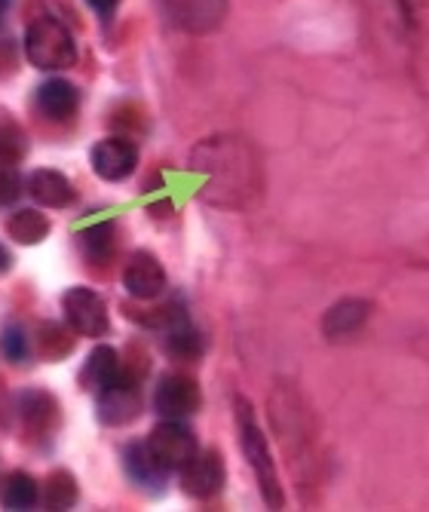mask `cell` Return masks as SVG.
I'll use <instances>...</instances> for the list:
<instances>
[{
  "label": "cell",
  "instance_id": "obj_20",
  "mask_svg": "<svg viewBox=\"0 0 429 512\" xmlns=\"http://www.w3.org/2000/svg\"><path fill=\"white\" fill-rule=\"evenodd\" d=\"M43 506L46 509H71L77 503V482L68 470H56L50 473L43 485Z\"/></svg>",
  "mask_w": 429,
  "mask_h": 512
},
{
  "label": "cell",
  "instance_id": "obj_12",
  "mask_svg": "<svg viewBox=\"0 0 429 512\" xmlns=\"http://www.w3.org/2000/svg\"><path fill=\"white\" fill-rule=\"evenodd\" d=\"M123 463H126V473L129 479L145 488V491H163L166 488V476L169 470H163L157 457L151 454L148 442H132L126 451H123Z\"/></svg>",
  "mask_w": 429,
  "mask_h": 512
},
{
  "label": "cell",
  "instance_id": "obj_9",
  "mask_svg": "<svg viewBox=\"0 0 429 512\" xmlns=\"http://www.w3.org/2000/svg\"><path fill=\"white\" fill-rule=\"evenodd\" d=\"M123 286L132 298L151 301L166 289V270L151 252H135L123 267Z\"/></svg>",
  "mask_w": 429,
  "mask_h": 512
},
{
  "label": "cell",
  "instance_id": "obj_21",
  "mask_svg": "<svg viewBox=\"0 0 429 512\" xmlns=\"http://www.w3.org/2000/svg\"><path fill=\"white\" fill-rule=\"evenodd\" d=\"M28 157V135L16 120H0V166H19Z\"/></svg>",
  "mask_w": 429,
  "mask_h": 512
},
{
  "label": "cell",
  "instance_id": "obj_26",
  "mask_svg": "<svg viewBox=\"0 0 429 512\" xmlns=\"http://www.w3.org/2000/svg\"><path fill=\"white\" fill-rule=\"evenodd\" d=\"M86 4L95 10V13H102V16H111L114 10H117V4L120 0H86Z\"/></svg>",
  "mask_w": 429,
  "mask_h": 512
},
{
  "label": "cell",
  "instance_id": "obj_3",
  "mask_svg": "<svg viewBox=\"0 0 429 512\" xmlns=\"http://www.w3.org/2000/svg\"><path fill=\"white\" fill-rule=\"evenodd\" d=\"M145 442H148V448L157 457L160 467L169 473H181L200 451L197 436L190 433V427H184L181 421H163L160 427L151 430V436Z\"/></svg>",
  "mask_w": 429,
  "mask_h": 512
},
{
  "label": "cell",
  "instance_id": "obj_18",
  "mask_svg": "<svg viewBox=\"0 0 429 512\" xmlns=\"http://www.w3.org/2000/svg\"><path fill=\"white\" fill-rule=\"evenodd\" d=\"M7 230L19 246H37L46 240V234H50V221H46V215L37 209H19L10 215Z\"/></svg>",
  "mask_w": 429,
  "mask_h": 512
},
{
  "label": "cell",
  "instance_id": "obj_14",
  "mask_svg": "<svg viewBox=\"0 0 429 512\" xmlns=\"http://www.w3.org/2000/svg\"><path fill=\"white\" fill-rule=\"evenodd\" d=\"M123 375L120 368V359H117V350L114 347H95L80 371V387L99 396L105 387H111L117 378Z\"/></svg>",
  "mask_w": 429,
  "mask_h": 512
},
{
  "label": "cell",
  "instance_id": "obj_19",
  "mask_svg": "<svg viewBox=\"0 0 429 512\" xmlns=\"http://www.w3.org/2000/svg\"><path fill=\"white\" fill-rule=\"evenodd\" d=\"M37 497H40L37 482L22 470L10 473L4 482H0V503H4V509H13V512L31 509L37 503Z\"/></svg>",
  "mask_w": 429,
  "mask_h": 512
},
{
  "label": "cell",
  "instance_id": "obj_2",
  "mask_svg": "<svg viewBox=\"0 0 429 512\" xmlns=\"http://www.w3.org/2000/svg\"><path fill=\"white\" fill-rule=\"evenodd\" d=\"M25 56L40 71H65L77 62V46L56 16H37L25 31Z\"/></svg>",
  "mask_w": 429,
  "mask_h": 512
},
{
  "label": "cell",
  "instance_id": "obj_24",
  "mask_svg": "<svg viewBox=\"0 0 429 512\" xmlns=\"http://www.w3.org/2000/svg\"><path fill=\"white\" fill-rule=\"evenodd\" d=\"M22 178L16 172V166H0V209L16 203L22 197Z\"/></svg>",
  "mask_w": 429,
  "mask_h": 512
},
{
  "label": "cell",
  "instance_id": "obj_15",
  "mask_svg": "<svg viewBox=\"0 0 429 512\" xmlns=\"http://www.w3.org/2000/svg\"><path fill=\"white\" fill-rule=\"evenodd\" d=\"M163 347L172 359H184V362H194L203 356V335L187 322V316L181 313L178 319H172L166 329H163Z\"/></svg>",
  "mask_w": 429,
  "mask_h": 512
},
{
  "label": "cell",
  "instance_id": "obj_11",
  "mask_svg": "<svg viewBox=\"0 0 429 512\" xmlns=\"http://www.w3.org/2000/svg\"><path fill=\"white\" fill-rule=\"evenodd\" d=\"M34 105L37 111L46 117V120H71L80 108V89L71 83V80H62V77H53V80H43L37 86V96H34Z\"/></svg>",
  "mask_w": 429,
  "mask_h": 512
},
{
  "label": "cell",
  "instance_id": "obj_4",
  "mask_svg": "<svg viewBox=\"0 0 429 512\" xmlns=\"http://www.w3.org/2000/svg\"><path fill=\"white\" fill-rule=\"evenodd\" d=\"M62 310H65V319L74 329V335H83V338H102L108 335L111 329V319H108V307L102 301V295H95L92 289H68L62 295Z\"/></svg>",
  "mask_w": 429,
  "mask_h": 512
},
{
  "label": "cell",
  "instance_id": "obj_16",
  "mask_svg": "<svg viewBox=\"0 0 429 512\" xmlns=\"http://www.w3.org/2000/svg\"><path fill=\"white\" fill-rule=\"evenodd\" d=\"M365 319H368V304L353 298V301H341L338 307H331L322 319V329L328 338H347Z\"/></svg>",
  "mask_w": 429,
  "mask_h": 512
},
{
  "label": "cell",
  "instance_id": "obj_5",
  "mask_svg": "<svg viewBox=\"0 0 429 512\" xmlns=\"http://www.w3.org/2000/svg\"><path fill=\"white\" fill-rule=\"evenodd\" d=\"M203 405L200 384L187 375H163L154 390V408L166 421H184Z\"/></svg>",
  "mask_w": 429,
  "mask_h": 512
},
{
  "label": "cell",
  "instance_id": "obj_13",
  "mask_svg": "<svg viewBox=\"0 0 429 512\" xmlns=\"http://www.w3.org/2000/svg\"><path fill=\"white\" fill-rule=\"evenodd\" d=\"M28 191L46 209H65V206L74 203L71 181L56 169H34L31 178H28Z\"/></svg>",
  "mask_w": 429,
  "mask_h": 512
},
{
  "label": "cell",
  "instance_id": "obj_27",
  "mask_svg": "<svg viewBox=\"0 0 429 512\" xmlns=\"http://www.w3.org/2000/svg\"><path fill=\"white\" fill-rule=\"evenodd\" d=\"M13 267V255L7 252V246L4 243H0V273H7Z\"/></svg>",
  "mask_w": 429,
  "mask_h": 512
},
{
  "label": "cell",
  "instance_id": "obj_25",
  "mask_svg": "<svg viewBox=\"0 0 429 512\" xmlns=\"http://www.w3.org/2000/svg\"><path fill=\"white\" fill-rule=\"evenodd\" d=\"M399 4L405 10L408 25L420 34H429V0H399Z\"/></svg>",
  "mask_w": 429,
  "mask_h": 512
},
{
  "label": "cell",
  "instance_id": "obj_7",
  "mask_svg": "<svg viewBox=\"0 0 429 512\" xmlns=\"http://www.w3.org/2000/svg\"><path fill=\"white\" fill-rule=\"evenodd\" d=\"M224 460L218 451H197V457L181 470V491L187 497L209 500L224 488Z\"/></svg>",
  "mask_w": 429,
  "mask_h": 512
},
{
  "label": "cell",
  "instance_id": "obj_17",
  "mask_svg": "<svg viewBox=\"0 0 429 512\" xmlns=\"http://www.w3.org/2000/svg\"><path fill=\"white\" fill-rule=\"evenodd\" d=\"M74 332V329H71ZM59 322H40L34 332V350L46 362H59L74 350V335Z\"/></svg>",
  "mask_w": 429,
  "mask_h": 512
},
{
  "label": "cell",
  "instance_id": "obj_28",
  "mask_svg": "<svg viewBox=\"0 0 429 512\" xmlns=\"http://www.w3.org/2000/svg\"><path fill=\"white\" fill-rule=\"evenodd\" d=\"M7 7H10V0H0V19L7 16Z\"/></svg>",
  "mask_w": 429,
  "mask_h": 512
},
{
  "label": "cell",
  "instance_id": "obj_8",
  "mask_svg": "<svg viewBox=\"0 0 429 512\" xmlns=\"http://www.w3.org/2000/svg\"><path fill=\"white\" fill-rule=\"evenodd\" d=\"M89 163H92V172L105 178V181H123L135 172L138 166V151L129 138H102L99 145L92 148L89 154Z\"/></svg>",
  "mask_w": 429,
  "mask_h": 512
},
{
  "label": "cell",
  "instance_id": "obj_22",
  "mask_svg": "<svg viewBox=\"0 0 429 512\" xmlns=\"http://www.w3.org/2000/svg\"><path fill=\"white\" fill-rule=\"evenodd\" d=\"M80 243H83V252L92 258V261H105L111 252H114V224H92L80 234Z\"/></svg>",
  "mask_w": 429,
  "mask_h": 512
},
{
  "label": "cell",
  "instance_id": "obj_1",
  "mask_svg": "<svg viewBox=\"0 0 429 512\" xmlns=\"http://www.w3.org/2000/svg\"><path fill=\"white\" fill-rule=\"evenodd\" d=\"M236 427H240V445H243V454L249 460V467L258 479V488H261V497L270 509H282L285 506V494H282V482H279V473H276V460L267 448V439L255 421V411L246 399H236Z\"/></svg>",
  "mask_w": 429,
  "mask_h": 512
},
{
  "label": "cell",
  "instance_id": "obj_6",
  "mask_svg": "<svg viewBox=\"0 0 429 512\" xmlns=\"http://www.w3.org/2000/svg\"><path fill=\"white\" fill-rule=\"evenodd\" d=\"M95 399H99V421L108 427H123V424L135 421L141 411V387L132 375H126V371Z\"/></svg>",
  "mask_w": 429,
  "mask_h": 512
},
{
  "label": "cell",
  "instance_id": "obj_23",
  "mask_svg": "<svg viewBox=\"0 0 429 512\" xmlns=\"http://www.w3.org/2000/svg\"><path fill=\"white\" fill-rule=\"evenodd\" d=\"M0 353H4L10 362H25L28 353H31V341L25 335L22 325H7L4 332H0Z\"/></svg>",
  "mask_w": 429,
  "mask_h": 512
},
{
  "label": "cell",
  "instance_id": "obj_10",
  "mask_svg": "<svg viewBox=\"0 0 429 512\" xmlns=\"http://www.w3.org/2000/svg\"><path fill=\"white\" fill-rule=\"evenodd\" d=\"M19 417H22V430L31 439L50 436L56 421H59V402L46 393V390H25L19 393Z\"/></svg>",
  "mask_w": 429,
  "mask_h": 512
}]
</instances>
